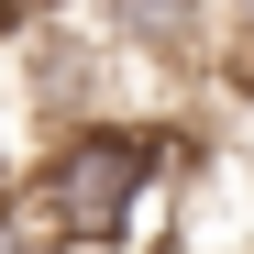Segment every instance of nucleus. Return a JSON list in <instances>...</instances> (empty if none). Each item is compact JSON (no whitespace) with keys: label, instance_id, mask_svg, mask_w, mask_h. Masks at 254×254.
I'll list each match as a JSON object with an SVG mask.
<instances>
[{"label":"nucleus","instance_id":"obj_5","mask_svg":"<svg viewBox=\"0 0 254 254\" xmlns=\"http://www.w3.org/2000/svg\"><path fill=\"white\" fill-rule=\"evenodd\" d=\"M221 11H232V45H254V0H221Z\"/></svg>","mask_w":254,"mask_h":254},{"label":"nucleus","instance_id":"obj_1","mask_svg":"<svg viewBox=\"0 0 254 254\" xmlns=\"http://www.w3.org/2000/svg\"><path fill=\"white\" fill-rule=\"evenodd\" d=\"M22 210L66 254H133L177 232V122H56Z\"/></svg>","mask_w":254,"mask_h":254},{"label":"nucleus","instance_id":"obj_3","mask_svg":"<svg viewBox=\"0 0 254 254\" xmlns=\"http://www.w3.org/2000/svg\"><path fill=\"white\" fill-rule=\"evenodd\" d=\"M0 254H56V243H45V221L22 210V188H0Z\"/></svg>","mask_w":254,"mask_h":254},{"label":"nucleus","instance_id":"obj_4","mask_svg":"<svg viewBox=\"0 0 254 254\" xmlns=\"http://www.w3.org/2000/svg\"><path fill=\"white\" fill-rule=\"evenodd\" d=\"M66 0H0V45H22V33H56Z\"/></svg>","mask_w":254,"mask_h":254},{"label":"nucleus","instance_id":"obj_2","mask_svg":"<svg viewBox=\"0 0 254 254\" xmlns=\"http://www.w3.org/2000/svg\"><path fill=\"white\" fill-rule=\"evenodd\" d=\"M89 33H66V45H144V56H177V66H210L232 45V11L221 0H66Z\"/></svg>","mask_w":254,"mask_h":254}]
</instances>
